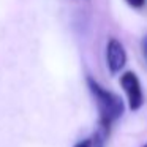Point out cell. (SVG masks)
<instances>
[{
  "mask_svg": "<svg viewBox=\"0 0 147 147\" xmlns=\"http://www.w3.org/2000/svg\"><path fill=\"white\" fill-rule=\"evenodd\" d=\"M87 87H89L90 93L95 100L96 109H98V122L101 127V133L108 134L111 127L123 114V101L119 95L105 89L98 81H95L90 76H87Z\"/></svg>",
  "mask_w": 147,
  "mask_h": 147,
  "instance_id": "1",
  "label": "cell"
},
{
  "mask_svg": "<svg viewBox=\"0 0 147 147\" xmlns=\"http://www.w3.org/2000/svg\"><path fill=\"white\" fill-rule=\"evenodd\" d=\"M120 86L128 98V108L131 111H139L144 105V92L136 73L125 71L120 76Z\"/></svg>",
  "mask_w": 147,
  "mask_h": 147,
  "instance_id": "2",
  "label": "cell"
},
{
  "mask_svg": "<svg viewBox=\"0 0 147 147\" xmlns=\"http://www.w3.org/2000/svg\"><path fill=\"white\" fill-rule=\"evenodd\" d=\"M106 63H108L109 73L112 76L120 73V70L127 63V51L123 45L117 38H111L106 46Z\"/></svg>",
  "mask_w": 147,
  "mask_h": 147,
  "instance_id": "3",
  "label": "cell"
},
{
  "mask_svg": "<svg viewBox=\"0 0 147 147\" xmlns=\"http://www.w3.org/2000/svg\"><path fill=\"white\" fill-rule=\"evenodd\" d=\"M105 136H106V134L101 133V131L96 133L95 136L92 138V139H93V147H105Z\"/></svg>",
  "mask_w": 147,
  "mask_h": 147,
  "instance_id": "4",
  "label": "cell"
},
{
  "mask_svg": "<svg viewBox=\"0 0 147 147\" xmlns=\"http://www.w3.org/2000/svg\"><path fill=\"white\" fill-rule=\"evenodd\" d=\"M125 2L133 8H142L144 3H146V0H125Z\"/></svg>",
  "mask_w": 147,
  "mask_h": 147,
  "instance_id": "5",
  "label": "cell"
},
{
  "mask_svg": "<svg viewBox=\"0 0 147 147\" xmlns=\"http://www.w3.org/2000/svg\"><path fill=\"white\" fill-rule=\"evenodd\" d=\"M74 147H93V139H82L74 144Z\"/></svg>",
  "mask_w": 147,
  "mask_h": 147,
  "instance_id": "6",
  "label": "cell"
},
{
  "mask_svg": "<svg viewBox=\"0 0 147 147\" xmlns=\"http://www.w3.org/2000/svg\"><path fill=\"white\" fill-rule=\"evenodd\" d=\"M141 48H142V55H144V59H146V62H147V35L142 38V41H141Z\"/></svg>",
  "mask_w": 147,
  "mask_h": 147,
  "instance_id": "7",
  "label": "cell"
},
{
  "mask_svg": "<svg viewBox=\"0 0 147 147\" xmlns=\"http://www.w3.org/2000/svg\"><path fill=\"white\" fill-rule=\"evenodd\" d=\"M142 147H147V144H146V146H142Z\"/></svg>",
  "mask_w": 147,
  "mask_h": 147,
  "instance_id": "8",
  "label": "cell"
}]
</instances>
